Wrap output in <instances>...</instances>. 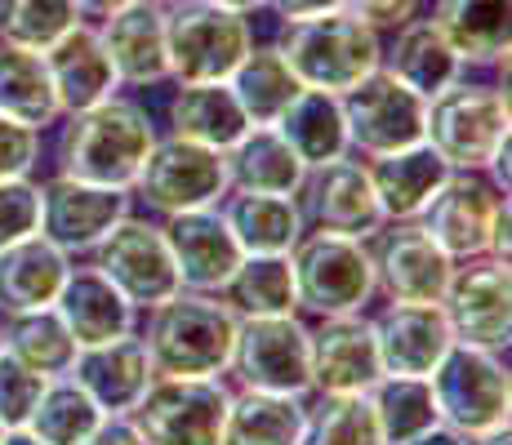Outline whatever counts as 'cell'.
<instances>
[{
	"mask_svg": "<svg viewBox=\"0 0 512 445\" xmlns=\"http://www.w3.org/2000/svg\"><path fill=\"white\" fill-rule=\"evenodd\" d=\"M156 138H161V130H156L152 112H147L139 98L112 94L103 103L58 121V138L49 147V161H54V174L81 178V183L130 187Z\"/></svg>",
	"mask_w": 512,
	"mask_h": 445,
	"instance_id": "obj_1",
	"label": "cell"
},
{
	"mask_svg": "<svg viewBox=\"0 0 512 445\" xmlns=\"http://www.w3.org/2000/svg\"><path fill=\"white\" fill-rule=\"evenodd\" d=\"M139 339L161 379H223L236 343V316L219 294L179 290L174 299L143 312Z\"/></svg>",
	"mask_w": 512,
	"mask_h": 445,
	"instance_id": "obj_2",
	"label": "cell"
},
{
	"mask_svg": "<svg viewBox=\"0 0 512 445\" xmlns=\"http://www.w3.org/2000/svg\"><path fill=\"white\" fill-rule=\"evenodd\" d=\"M277 49L303 89L348 94L383 63V32H374L366 18L348 9H334V14L303 18V23H281Z\"/></svg>",
	"mask_w": 512,
	"mask_h": 445,
	"instance_id": "obj_3",
	"label": "cell"
},
{
	"mask_svg": "<svg viewBox=\"0 0 512 445\" xmlns=\"http://www.w3.org/2000/svg\"><path fill=\"white\" fill-rule=\"evenodd\" d=\"M423 143L450 170L481 174L490 156L508 143V85L459 76L455 85L432 94L428 116H423Z\"/></svg>",
	"mask_w": 512,
	"mask_h": 445,
	"instance_id": "obj_4",
	"label": "cell"
},
{
	"mask_svg": "<svg viewBox=\"0 0 512 445\" xmlns=\"http://www.w3.org/2000/svg\"><path fill=\"white\" fill-rule=\"evenodd\" d=\"M294 267V299L299 312L317 316H343V312H366L374 303V259H370V241L357 236H339V232H308L294 241L290 250Z\"/></svg>",
	"mask_w": 512,
	"mask_h": 445,
	"instance_id": "obj_5",
	"label": "cell"
},
{
	"mask_svg": "<svg viewBox=\"0 0 512 445\" xmlns=\"http://www.w3.org/2000/svg\"><path fill=\"white\" fill-rule=\"evenodd\" d=\"M254 45V18L223 9L214 0H179L165 9V49L170 81H228L232 67Z\"/></svg>",
	"mask_w": 512,
	"mask_h": 445,
	"instance_id": "obj_6",
	"label": "cell"
},
{
	"mask_svg": "<svg viewBox=\"0 0 512 445\" xmlns=\"http://www.w3.org/2000/svg\"><path fill=\"white\" fill-rule=\"evenodd\" d=\"M437 419L450 423L455 432H490L504 428L512 410V370L504 352L472 348V343H450L437 370L428 374Z\"/></svg>",
	"mask_w": 512,
	"mask_h": 445,
	"instance_id": "obj_7",
	"label": "cell"
},
{
	"mask_svg": "<svg viewBox=\"0 0 512 445\" xmlns=\"http://www.w3.org/2000/svg\"><path fill=\"white\" fill-rule=\"evenodd\" d=\"M130 196L156 219H170L183 210H205V205H219L228 196V165L223 152L201 143H187V138L161 134L147 152L143 170L134 174Z\"/></svg>",
	"mask_w": 512,
	"mask_h": 445,
	"instance_id": "obj_8",
	"label": "cell"
},
{
	"mask_svg": "<svg viewBox=\"0 0 512 445\" xmlns=\"http://www.w3.org/2000/svg\"><path fill=\"white\" fill-rule=\"evenodd\" d=\"M228 401V379H161L156 374L130 410V423L139 428L143 445H219Z\"/></svg>",
	"mask_w": 512,
	"mask_h": 445,
	"instance_id": "obj_9",
	"label": "cell"
},
{
	"mask_svg": "<svg viewBox=\"0 0 512 445\" xmlns=\"http://www.w3.org/2000/svg\"><path fill=\"white\" fill-rule=\"evenodd\" d=\"M228 374H232V388L308 397L312 392V361H308V325L299 321V312L241 316Z\"/></svg>",
	"mask_w": 512,
	"mask_h": 445,
	"instance_id": "obj_10",
	"label": "cell"
},
{
	"mask_svg": "<svg viewBox=\"0 0 512 445\" xmlns=\"http://www.w3.org/2000/svg\"><path fill=\"white\" fill-rule=\"evenodd\" d=\"M343 103V125H348V152L370 161V156H388L401 147L423 143V116H428V98L401 85L383 63L374 67L366 81H357Z\"/></svg>",
	"mask_w": 512,
	"mask_h": 445,
	"instance_id": "obj_11",
	"label": "cell"
},
{
	"mask_svg": "<svg viewBox=\"0 0 512 445\" xmlns=\"http://www.w3.org/2000/svg\"><path fill=\"white\" fill-rule=\"evenodd\" d=\"M90 263L139 312L156 308V303L174 299V294L183 290L179 272H174V259H170V245H165L161 223L147 219V214H134V210L94 245Z\"/></svg>",
	"mask_w": 512,
	"mask_h": 445,
	"instance_id": "obj_12",
	"label": "cell"
},
{
	"mask_svg": "<svg viewBox=\"0 0 512 445\" xmlns=\"http://www.w3.org/2000/svg\"><path fill=\"white\" fill-rule=\"evenodd\" d=\"M441 312L455 334V343L508 352L512 343V276L504 259H459L450 272V285L441 294Z\"/></svg>",
	"mask_w": 512,
	"mask_h": 445,
	"instance_id": "obj_13",
	"label": "cell"
},
{
	"mask_svg": "<svg viewBox=\"0 0 512 445\" xmlns=\"http://www.w3.org/2000/svg\"><path fill=\"white\" fill-rule=\"evenodd\" d=\"M36 187H41V227L36 232L54 241L67 259L90 254L134 210L130 187H98L67 174H49Z\"/></svg>",
	"mask_w": 512,
	"mask_h": 445,
	"instance_id": "obj_14",
	"label": "cell"
},
{
	"mask_svg": "<svg viewBox=\"0 0 512 445\" xmlns=\"http://www.w3.org/2000/svg\"><path fill=\"white\" fill-rule=\"evenodd\" d=\"M374 290L388 303H441L455 259L419 223H383L370 241Z\"/></svg>",
	"mask_w": 512,
	"mask_h": 445,
	"instance_id": "obj_15",
	"label": "cell"
},
{
	"mask_svg": "<svg viewBox=\"0 0 512 445\" xmlns=\"http://www.w3.org/2000/svg\"><path fill=\"white\" fill-rule=\"evenodd\" d=\"M508 192H499L486 174L477 170H450L446 183L432 192V201L423 205L419 227L450 254V259H477L486 254L490 241V223H495V210Z\"/></svg>",
	"mask_w": 512,
	"mask_h": 445,
	"instance_id": "obj_16",
	"label": "cell"
},
{
	"mask_svg": "<svg viewBox=\"0 0 512 445\" xmlns=\"http://www.w3.org/2000/svg\"><path fill=\"white\" fill-rule=\"evenodd\" d=\"M299 205H303L308 227H321V232L374 241L383 227V210H379V201H374L366 161H352V152L339 156V161L312 165V170L303 174Z\"/></svg>",
	"mask_w": 512,
	"mask_h": 445,
	"instance_id": "obj_17",
	"label": "cell"
},
{
	"mask_svg": "<svg viewBox=\"0 0 512 445\" xmlns=\"http://www.w3.org/2000/svg\"><path fill=\"white\" fill-rule=\"evenodd\" d=\"M308 361L312 392H370L383 374L370 316H317V325H308Z\"/></svg>",
	"mask_w": 512,
	"mask_h": 445,
	"instance_id": "obj_18",
	"label": "cell"
},
{
	"mask_svg": "<svg viewBox=\"0 0 512 445\" xmlns=\"http://www.w3.org/2000/svg\"><path fill=\"white\" fill-rule=\"evenodd\" d=\"M161 232H165V245H170V259L183 290L219 294L228 285V276L236 272V263L245 259L236 236L223 223L219 205L170 214V219H161Z\"/></svg>",
	"mask_w": 512,
	"mask_h": 445,
	"instance_id": "obj_19",
	"label": "cell"
},
{
	"mask_svg": "<svg viewBox=\"0 0 512 445\" xmlns=\"http://www.w3.org/2000/svg\"><path fill=\"white\" fill-rule=\"evenodd\" d=\"M374 343H379L383 374H410V379H428L437 361L455 343L446 325L441 303H383L370 316Z\"/></svg>",
	"mask_w": 512,
	"mask_h": 445,
	"instance_id": "obj_20",
	"label": "cell"
},
{
	"mask_svg": "<svg viewBox=\"0 0 512 445\" xmlns=\"http://www.w3.org/2000/svg\"><path fill=\"white\" fill-rule=\"evenodd\" d=\"M103 49L112 58V72L121 89H156L170 85V49H165V5L134 0L116 9L112 18L94 23Z\"/></svg>",
	"mask_w": 512,
	"mask_h": 445,
	"instance_id": "obj_21",
	"label": "cell"
},
{
	"mask_svg": "<svg viewBox=\"0 0 512 445\" xmlns=\"http://www.w3.org/2000/svg\"><path fill=\"white\" fill-rule=\"evenodd\" d=\"M45 72H49V85H54L58 112L63 116L85 112V107L121 94L112 58H107V49H103V36H98V27L85 23V18L45 49Z\"/></svg>",
	"mask_w": 512,
	"mask_h": 445,
	"instance_id": "obj_22",
	"label": "cell"
},
{
	"mask_svg": "<svg viewBox=\"0 0 512 445\" xmlns=\"http://www.w3.org/2000/svg\"><path fill=\"white\" fill-rule=\"evenodd\" d=\"M67 379L81 383L103 414H130L156 374H152V361H147L139 330H134V334H121V339L81 348L72 370H67Z\"/></svg>",
	"mask_w": 512,
	"mask_h": 445,
	"instance_id": "obj_23",
	"label": "cell"
},
{
	"mask_svg": "<svg viewBox=\"0 0 512 445\" xmlns=\"http://www.w3.org/2000/svg\"><path fill=\"white\" fill-rule=\"evenodd\" d=\"M63 325L72 330L76 348H90V343H107V339H121V334L139 330V308L98 272L94 263H72L67 272L63 290L54 299Z\"/></svg>",
	"mask_w": 512,
	"mask_h": 445,
	"instance_id": "obj_24",
	"label": "cell"
},
{
	"mask_svg": "<svg viewBox=\"0 0 512 445\" xmlns=\"http://www.w3.org/2000/svg\"><path fill=\"white\" fill-rule=\"evenodd\" d=\"M383 72H392L415 94L432 98L446 85H455L459 76H468V67L455 54V45L441 36V27L428 14H415L401 27H392V41H383Z\"/></svg>",
	"mask_w": 512,
	"mask_h": 445,
	"instance_id": "obj_25",
	"label": "cell"
},
{
	"mask_svg": "<svg viewBox=\"0 0 512 445\" xmlns=\"http://www.w3.org/2000/svg\"><path fill=\"white\" fill-rule=\"evenodd\" d=\"M366 174L374 187V201L383 210V223H415L423 205L432 201V192L446 183L450 165L428 143H415L388 156H370Z\"/></svg>",
	"mask_w": 512,
	"mask_h": 445,
	"instance_id": "obj_26",
	"label": "cell"
},
{
	"mask_svg": "<svg viewBox=\"0 0 512 445\" xmlns=\"http://www.w3.org/2000/svg\"><path fill=\"white\" fill-rule=\"evenodd\" d=\"M67 272H72V259L54 241H45L41 232L5 245L0 250V316L54 308Z\"/></svg>",
	"mask_w": 512,
	"mask_h": 445,
	"instance_id": "obj_27",
	"label": "cell"
},
{
	"mask_svg": "<svg viewBox=\"0 0 512 445\" xmlns=\"http://www.w3.org/2000/svg\"><path fill=\"white\" fill-rule=\"evenodd\" d=\"M165 125H170L174 138L228 152L236 138L250 130V116L241 112L228 81H192L174 85L170 103H165Z\"/></svg>",
	"mask_w": 512,
	"mask_h": 445,
	"instance_id": "obj_28",
	"label": "cell"
},
{
	"mask_svg": "<svg viewBox=\"0 0 512 445\" xmlns=\"http://www.w3.org/2000/svg\"><path fill=\"white\" fill-rule=\"evenodd\" d=\"M219 214L236 236V245H241V254H290L294 241L308 232L299 196L228 192L219 201Z\"/></svg>",
	"mask_w": 512,
	"mask_h": 445,
	"instance_id": "obj_29",
	"label": "cell"
},
{
	"mask_svg": "<svg viewBox=\"0 0 512 445\" xmlns=\"http://www.w3.org/2000/svg\"><path fill=\"white\" fill-rule=\"evenodd\" d=\"M508 14L512 0H432V23L441 27L464 67L495 72L508 63Z\"/></svg>",
	"mask_w": 512,
	"mask_h": 445,
	"instance_id": "obj_30",
	"label": "cell"
},
{
	"mask_svg": "<svg viewBox=\"0 0 512 445\" xmlns=\"http://www.w3.org/2000/svg\"><path fill=\"white\" fill-rule=\"evenodd\" d=\"M228 165V192H277L299 196L308 165L294 156V147L277 134V125H250L223 152Z\"/></svg>",
	"mask_w": 512,
	"mask_h": 445,
	"instance_id": "obj_31",
	"label": "cell"
},
{
	"mask_svg": "<svg viewBox=\"0 0 512 445\" xmlns=\"http://www.w3.org/2000/svg\"><path fill=\"white\" fill-rule=\"evenodd\" d=\"M277 134L294 147L303 165H326L348 156V125H343V103L339 94L326 89H299L290 107L277 116Z\"/></svg>",
	"mask_w": 512,
	"mask_h": 445,
	"instance_id": "obj_32",
	"label": "cell"
},
{
	"mask_svg": "<svg viewBox=\"0 0 512 445\" xmlns=\"http://www.w3.org/2000/svg\"><path fill=\"white\" fill-rule=\"evenodd\" d=\"M228 89L236 94L241 112L250 116V125H277V116L290 107V98L299 94V76L290 72L277 41H254L245 49V58L232 67Z\"/></svg>",
	"mask_w": 512,
	"mask_h": 445,
	"instance_id": "obj_33",
	"label": "cell"
},
{
	"mask_svg": "<svg viewBox=\"0 0 512 445\" xmlns=\"http://www.w3.org/2000/svg\"><path fill=\"white\" fill-rule=\"evenodd\" d=\"M299 437H303V397L232 388L219 445H299Z\"/></svg>",
	"mask_w": 512,
	"mask_h": 445,
	"instance_id": "obj_34",
	"label": "cell"
},
{
	"mask_svg": "<svg viewBox=\"0 0 512 445\" xmlns=\"http://www.w3.org/2000/svg\"><path fill=\"white\" fill-rule=\"evenodd\" d=\"M0 112L36 134L54 130L63 121L54 85H49V72H45V54L0 41Z\"/></svg>",
	"mask_w": 512,
	"mask_h": 445,
	"instance_id": "obj_35",
	"label": "cell"
},
{
	"mask_svg": "<svg viewBox=\"0 0 512 445\" xmlns=\"http://www.w3.org/2000/svg\"><path fill=\"white\" fill-rule=\"evenodd\" d=\"M236 316H290L299 312L294 299V267L290 254H245L219 290Z\"/></svg>",
	"mask_w": 512,
	"mask_h": 445,
	"instance_id": "obj_36",
	"label": "cell"
},
{
	"mask_svg": "<svg viewBox=\"0 0 512 445\" xmlns=\"http://www.w3.org/2000/svg\"><path fill=\"white\" fill-rule=\"evenodd\" d=\"M0 330H5V352L18 356L23 365H32L45 379H58V374L72 370L76 361V339L63 325L58 308H32V312H9L0 316Z\"/></svg>",
	"mask_w": 512,
	"mask_h": 445,
	"instance_id": "obj_37",
	"label": "cell"
},
{
	"mask_svg": "<svg viewBox=\"0 0 512 445\" xmlns=\"http://www.w3.org/2000/svg\"><path fill=\"white\" fill-rule=\"evenodd\" d=\"M299 445H383L366 392H308Z\"/></svg>",
	"mask_w": 512,
	"mask_h": 445,
	"instance_id": "obj_38",
	"label": "cell"
},
{
	"mask_svg": "<svg viewBox=\"0 0 512 445\" xmlns=\"http://www.w3.org/2000/svg\"><path fill=\"white\" fill-rule=\"evenodd\" d=\"M374 423L383 432V445H406L410 437L428 432L437 419V401H432L428 379H410V374H379V383L366 392Z\"/></svg>",
	"mask_w": 512,
	"mask_h": 445,
	"instance_id": "obj_39",
	"label": "cell"
},
{
	"mask_svg": "<svg viewBox=\"0 0 512 445\" xmlns=\"http://www.w3.org/2000/svg\"><path fill=\"white\" fill-rule=\"evenodd\" d=\"M98 423H103V410L90 401V392L81 383H72L67 374H58V379L45 383L41 401L27 414L23 428L41 445H81Z\"/></svg>",
	"mask_w": 512,
	"mask_h": 445,
	"instance_id": "obj_40",
	"label": "cell"
},
{
	"mask_svg": "<svg viewBox=\"0 0 512 445\" xmlns=\"http://www.w3.org/2000/svg\"><path fill=\"white\" fill-rule=\"evenodd\" d=\"M81 23L76 0H0V41L45 54L63 32Z\"/></svg>",
	"mask_w": 512,
	"mask_h": 445,
	"instance_id": "obj_41",
	"label": "cell"
},
{
	"mask_svg": "<svg viewBox=\"0 0 512 445\" xmlns=\"http://www.w3.org/2000/svg\"><path fill=\"white\" fill-rule=\"evenodd\" d=\"M45 374H36L32 365H23L18 356L0 352V423L5 428H23L27 414L36 410L45 392Z\"/></svg>",
	"mask_w": 512,
	"mask_h": 445,
	"instance_id": "obj_42",
	"label": "cell"
},
{
	"mask_svg": "<svg viewBox=\"0 0 512 445\" xmlns=\"http://www.w3.org/2000/svg\"><path fill=\"white\" fill-rule=\"evenodd\" d=\"M41 227V187L36 178H0V250Z\"/></svg>",
	"mask_w": 512,
	"mask_h": 445,
	"instance_id": "obj_43",
	"label": "cell"
},
{
	"mask_svg": "<svg viewBox=\"0 0 512 445\" xmlns=\"http://www.w3.org/2000/svg\"><path fill=\"white\" fill-rule=\"evenodd\" d=\"M41 152V134L0 112V178H32L36 165H41Z\"/></svg>",
	"mask_w": 512,
	"mask_h": 445,
	"instance_id": "obj_44",
	"label": "cell"
},
{
	"mask_svg": "<svg viewBox=\"0 0 512 445\" xmlns=\"http://www.w3.org/2000/svg\"><path fill=\"white\" fill-rule=\"evenodd\" d=\"M343 9L366 18L374 32H392V27H401L406 18L419 14V0H343Z\"/></svg>",
	"mask_w": 512,
	"mask_h": 445,
	"instance_id": "obj_45",
	"label": "cell"
},
{
	"mask_svg": "<svg viewBox=\"0 0 512 445\" xmlns=\"http://www.w3.org/2000/svg\"><path fill=\"white\" fill-rule=\"evenodd\" d=\"M81 445H143V437L130 423V414H103V423Z\"/></svg>",
	"mask_w": 512,
	"mask_h": 445,
	"instance_id": "obj_46",
	"label": "cell"
},
{
	"mask_svg": "<svg viewBox=\"0 0 512 445\" xmlns=\"http://www.w3.org/2000/svg\"><path fill=\"white\" fill-rule=\"evenodd\" d=\"M343 9V0H268V14L281 23H303V18H321Z\"/></svg>",
	"mask_w": 512,
	"mask_h": 445,
	"instance_id": "obj_47",
	"label": "cell"
},
{
	"mask_svg": "<svg viewBox=\"0 0 512 445\" xmlns=\"http://www.w3.org/2000/svg\"><path fill=\"white\" fill-rule=\"evenodd\" d=\"M508 250H512V201L504 196L495 210V223H490V241H486V254L490 259H504L508 263Z\"/></svg>",
	"mask_w": 512,
	"mask_h": 445,
	"instance_id": "obj_48",
	"label": "cell"
},
{
	"mask_svg": "<svg viewBox=\"0 0 512 445\" xmlns=\"http://www.w3.org/2000/svg\"><path fill=\"white\" fill-rule=\"evenodd\" d=\"M134 5V0H76V14L85 18V23H103V18H112L116 9Z\"/></svg>",
	"mask_w": 512,
	"mask_h": 445,
	"instance_id": "obj_49",
	"label": "cell"
},
{
	"mask_svg": "<svg viewBox=\"0 0 512 445\" xmlns=\"http://www.w3.org/2000/svg\"><path fill=\"white\" fill-rule=\"evenodd\" d=\"M406 445H464V432H455L450 423H432L428 432H419V437H410Z\"/></svg>",
	"mask_w": 512,
	"mask_h": 445,
	"instance_id": "obj_50",
	"label": "cell"
},
{
	"mask_svg": "<svg viewBox=\"0 0 512 445\" xmlns=\"http://www.w3.org/2000/svg\"><path fill=\"white\" fill-rule=\"evenodd\" d=\"M464 445H512V432L504 423V428H490V432H472V437H464Z\"/></svg>",
	"mask_w": 512,
	"mask_h": 445,
	"instance_id": "obj_51",
	"label": "cell"
},
{
	"mask_svg": "<svg viewBox=\"0 0 512 445\" xmlns=\"http://www.w3.org/2000/svg\"><path fill=\"white\" fill-rule=\"evenodd\" d=\"M214 5H223V9H236V14H263L268 9V0H214Z\"/></svg>",
	"mask_w": 512,
	"mask_h": 445,
	"instance_id": "obj_52",
	"label": "cell"
},
{
	"mask_svg": "<svg viewBox=\"0 0 512 445\" xmlns=\"http://www.w3.org/2000/svg\"><path fill=\"white\" fill-rule=\"evenodd\" d=\"M0 445H41V441H36L27 428H9L5 437H0Z\"/></svg>",
	"mask_w": 512,
	"mask_h": 445,
	"instance_id": "obj_53",
	"label": "cell"
},
{
	"mask_svg": "<svg viewBox=\"0 0 512 445\" xmlns=\"http://www.w3.org/2000/svg\"><path fill=\"white\" fill-rule=\"evenodd\" d=\"M152 5H165V9H170V5H179V0H152Z\"/></svg>",
	"mask_w": 512,
	"mask_h": 445,
	"instance_id": "obj_54",
	"label": "cell"
},
{
	"mask_svg": "<svg viewBox=\"0 0 512 445\" xmlns=\"http://www.w3.org/2000/svg\"><path fill=\"white\" fill-rule=\"evenodd\" d=\"M0 352H5V330H0Z\"/></svg>",
	"mask_w": 512,
	"mask_h": 445,
	"instance_id": "obj_55",
	"label": "cell"
},
{
	"mask_svg": "<svg viewBox=\"0 0 512 445\" xmlns=\"http://www.w3.org/2000/svg\"><path fill=\"white\" fill-rule=\"evenodd\" d=\"M5 432H9V428H5V423H0V437H5Z\"/></svg>",
	"mask_w": 512,
	"mask_h": 445,
	"instance_id": "obj_56",
	"label": "cell"
}]
</instances>
